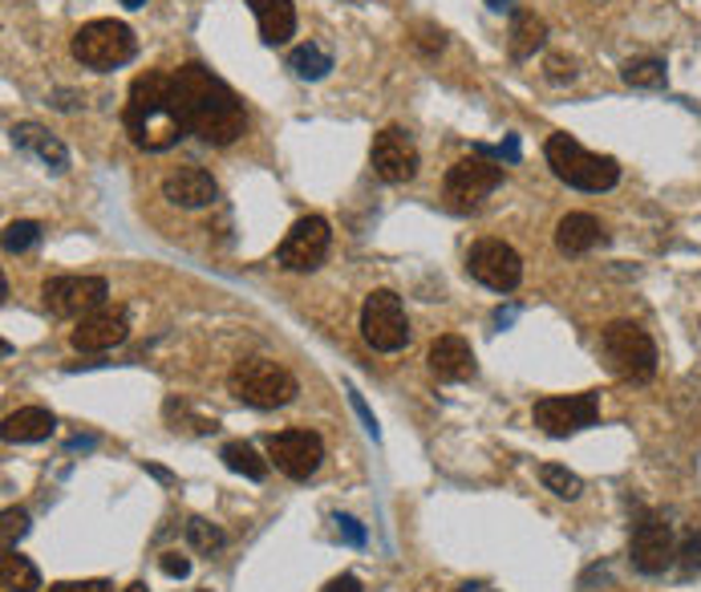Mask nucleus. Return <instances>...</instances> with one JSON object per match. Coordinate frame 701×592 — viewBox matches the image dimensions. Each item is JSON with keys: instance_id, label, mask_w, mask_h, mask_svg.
<instances>
[{"instance_id": "obj_1", "label": "nucleus", "mask_w": 701, "mask_h": 592, "mask_svg": "<svg viewBox=\"0 0 701 592\" xmlns=\"http://www.w3.org/2000/svg\"><path fill=\"white\" fill-rule=\"evenodd\" d=\"M174 110L183 118V131L195 134L207 146H231L247 126L244 101L235 98V89L215 77L207 65L186 61L171 73Z\"/></svg>"}, {"instance_id": "obj_2", "label": "nucleus", "mask_w": 701, "mask_h": 592, "mask_svg": "<svg viewBox=\"0 0 701 592\" xmlns=\"http://www.w3.org/2000/svg\"><path fill=\"white\" fill-rule=\"evenodd\" d=\"M122 126H126L130 143L138 150H171L183 138V118L174 110L171 94V73L146 70L134 77V86L126 94V110H122Z\"/></svg>"}, {"instance_id": "obj_3", "label": "nucleus", "mask_w": 701, "mask_h": 592, "mask_svg": "<svg viewBox=\"0 0 701 592\" xmlns=\"http://www.w3.org/2000/svg\"><path fill=\"white\" fill-rule=\"evenodd\" d=\"M544 155L559 183H568V188L576 191H596V195H601V191H613L616 183H620V162L608 159V155L584 150L572 134H552Z\"/></svg>"}, {"instance_id": "obj_4", "label": "nucleus", "mask_w": 701, "mask_h": 592, "mask_svg": "<svg viewBox=\"0 0 701 592\" xmlns=\"http://www.w3.org/2000/svg\"><path fill=\"white\" fill-rule=\"evenodd\" d=\"M601 353L608 370L625 382H649L657 374V346L637 321H613L601 329Z\"/></svg>"}, {"instance_id": "obj_5", "label": "nucleus", "mask_w": 701, "mask_h": 592, "mask_svg": "<svg viewBox=\"0 0 701 592\" xmlns=\"http://www.w3.org/2000/svg\"><path fill=\"white\" fill-rule=\"evenodd\" d=\"M228 390L244 406H252V410H276V406L292 402L301 394V386H297V377L288 374L285 365L268 362V358H247V362L231 370Z\"/></svg>"}, {"instance_id": "obj_6", "label": "nucleus", "mask_w": 701, "mask_h": 592, "mask_svg": "<svg viewBox=\"0 0 701 592\" xmlns=\"http://www.w3.org/2000/svg\"><path fill=\"white\" fill-rule=\"evenodd\" d=\"M70 49L86 70H118L138 53V41H134V29L122 21H89L73 33Z\"/></svg>"}, {"instance_id": "obj_7", "label": "nucleus", "mask_w": 701, "mask_h": 592, "mask_svg": "<svg viewBox=\"0 0 701 592\" xmlns=\"http://www.w3.org/2000/svg\"><path fill=\"white\" fill-rule=\"evenodd\" d=\"M361 337L377 353H398L410 341V321L401 309V297L389 289H373L361 304Z\"/></svg>"}, {"instance_id": "obj_8", "label": "nucleus", "mask_w": 701, "mask_h": 592, "mask_svg": "<svg viewBox=\"0 0 701 592\" xmlns=\"http://www.w3.org/2000/svg\"><path fill=\"white\" fill-rule=\"evenodd\" d=\"M677 535H673V523L657 511H641L637 523H632V535H629V560L637 572L644 577H661L665 568H673L677 560Z\"/></svg>"}, {"instance_id": "obj_9", "label": "nucleus", "mask_w": 701, "mask_h": 592, "mask_svg": "<svg viewBox=\"0 0 701 592\" xmlns=\"http://www.w3.org/2000/svg\"><path fill=\"white\" fill-rule=\"evenodd\" d=\"M503 183V167L487 162L483 155H471V159H458L450 171H446V200L455 212H479L483 200H487L491 191Z\"/></svg>"}, {"instance_id": "obj_10", "label": "nucleus", "mask_w": 701, "mask_h": 592, "mask_svg": "<svg viewBox=\"0 0 701 592\" xmlns=\"http://www.w3.org/2000/svg\"><path fill=\"white\" fill-rule=\"evenodd\" d=\"M106 297L110 285L101 276H53L41 289V301L53 317H86L106 304Z\"/></svg>"}, {"instance_id": "obj_11", "label": "nucleus", "mask_w": 701, "mask_h": 592, "mask_svg": "<svg viewBox=\"0 0 701 592\" xmlns=\"http://www.w3.org/2000/svg\"><path fill=\"white\" fill-rule=\"evenodd\" d=\"M329 244H333L329 219L304 216V219H297L292 231L285 235V244H280V252H276V261H280V268H288V273H313V268L325 264Z\"/></svg>"}, {"instance_id": "obj_12", "label": "nucleus", "mask_w": 701, "mask_h": 592, "mask_svg": "<svg viewBox=\"0 0 701 592\" xmlns=\"http://www.w3.org/2000/svg\"><path fill=\"white\" fill-rule=\"evenodd\" d=\"M467 273L479 285H487L491 292H516L523 280V261H519L516 247L503 244V240H479L467 256Z\"/></svg>"}, {"instance_id": "obj_13", "label": "nucleus", "mask_w": 701, "mask_h": 592, "mask_svg": "<svg viewBox=\"0 0 701 592\" xmlns=\"http://www.w3.org/2000/svg\"><path fill=\"white\" fill-rule=\"evenodd\" d=\"M596 419H601V394H568V398L535 402V426L552 438L588 431V426H596Z\"/></svg>"}, {"instance_id": "obj_14", "label": "nucleus", "mask_w": 701, "mask_h": 592, "mask_svg": "<svg viewBox=\"0 0 701 592\" xmlns=\"http://www.w3.org/2000/svg\"><path fill=\"white\" fill-rule=\"evenodd\" d=\"M268 459L276 462V471H285L288 479H304L316 475V467L325 459V443L321 434L313 431H280V434H268Z\"/></svg>"}, {"instance_id": "obj_15", "label": "nucleus", "mask_w": 701, "mask_h": 592, "mask_svg": "<svg viewBox=\"0 0 701 592\" xmlns=\"http://www.w3.org/2000/svg\"><path fill=\"white\" fill-rule=\"evenodd\" d=\"M370 162L377 179L386 183H410L418 174V146L414 138L401 131V126H386V131L373 138Z\"/></svg>"}, {"instance_id": "obj_16", "label": "nucleus", "mask_w": 701, "mask_h": 592, "mask_svg": "<svg viewBox=\"0 0 701 592\" xmlns=\"http://www.w3.org/2000/svg\"><path fill=\"white\" fill-rule=\"evenodd\" d=\"M130 333V321L122 309H110V304H101L86 317H77V329L70 333V341L77 353H106V349H114L126 341Z\"/></svg>"}, {"instance_id": "obj_17", "label": "nucleus", "mask_w": 701, "mask_h": 592, "mask_svg": "<svg viewBox=\"0 0 701 592\" xmlns=\"http://www.w3.org/2000/svg\"><path fill=\"white\" fill-rule=\"evenodd\" d=\"M162 195H167L174 207L195 212V207H211V203L219 200V183H215L203 167H179V171H171L162 179Z\"/></svg>"}, {"instance_id": "obj_18", "label": "nucleus", "mask_w": 701, "mask_h": 592, "mask_svg": "<svg viewBox=\"0 0 701 592\" xmlns=\"http://www.w3.org/2000/svg\"><path fill=\"white\" fill-rule=\"evenodd\" d=\"M426 365L438 382H467V377H474V353L458 333H446V337H438L430 346Z\"/></svg>"}, {"instance_id": "obj_19", "label": "nucleus", "mask_w": 701, "mask_h": 592, "mask_svg": "<svg viewBox=\"0 0 701 592\" xmlns=\"http://www.w3.org/2000/svg\"><path fill=\"white\" fill-rule=\"evenodd\" d=\"M608 244V231L601 228V219L588 212H572L556 223V247L564 256H584L592 247Z\"/></svg>"}, {"instance_id": "obj_20", "label": "nucleus", "mask_w": 701, "mask_h": 592, "mask_svg": "<svg viewBox=\"0 0 701 592\" xmlns=\"http://www.w3.org/2000/svg\"><path fill=\"white\" fill-rule=\"evenodd\" d=\"M13 143L21 146V150H29V155H37L49 171L61 174L65 167H70V150L61 146V138H53V134L45 131V126H37V122H16Z\"/></svg>"}, {"instance_id": "obj_21", "label": "nucleus", "mask_w": 701, "mask_h": 592, "mask_svg": "<svg viewBox=\"0 0 701 592\" xmlns=\"http://www.w3.org/2000/svg\"><path fill=\"white\" fill-rule=\"evenodd\" d=\"M247 9L259 21V37L264 45H285L297 33V9L292 0H247Z\"/></svg>"}, {"instance_id": "obj_22", "label": "nucleus", "mask_w": 701, "mask_h": 592, "mask_svg": "<svg viewBox=\"0 0 701 592\" xmlns=\"http://www.w3.org/2000/svg\"><path fill=\"white\" fill-rule=\"evenodd\" d=\"M53 426H58V419L45 406H25V410L4 419L0 434H4V443H41V438L53 434Z\"/></svg>"}, {"instance_id": "obj_23", "label": "nucleus", "mask_w": 701, "mask_h": 592, "mask_svg": "<svg viewBox=\"0 0 701 592\" xmlns=\"http://www.w3.org/2000/svg\"><path fill=\"white\" fill-rule=\"evenodd\" d=\"M544 41H547L544 21L531 13V9H516V13H511V33H507V49H511V58L516 61L531 58Z\"/></svg>"}, {"instance_id": "obj_24", "label": "nucleus", "mask_w": 701, "mask_h": 592, "mask_svg": "<svg viewBox=\"0 0 701 592\" xmlns=\"http://www.w3.org/2000/svg\"><path fill=\"white\" fill-rule=\"evenodd\" d=\"M0 584H4V592H37L41 589V572H37V564L29 556L4 548V556H0Z\"/></svg>"}, {"instance_id": "obj_25", "label": "nucleus", "mask_w": 701, "mask_h": 592, "mask_svg": "<svg viewBox=\"0 0 701 592\" xmlns=\"http://www.w3.org/2000/svg\"><path fill=\"white\" fill-rule=\"evenodd\" d=\"M288 70L297 73L301 82H321V77H329L333 70V53L325 45H297L292 53H288Z\"/></svg>"}, {"instance_id": "obj_26", "label": "nucleus", "mask_w": 701, "mask_h": 592, "mask_svg": "<svg viewBox=\"0 0 701 592\" xmlns=\"http://www.w3.org/2000/svg\"><path fill=\"white\" fill-rule=\"evenodd\" d=\"M219 459H223V467H228V471L252 479V483L268 479V459H259L252 443H228V447L219 450Z\"/></svg>"}, {"instance_id": "obj_27", "label": "nucleus", "mask_w": 701, "mask_h": 592, "mask_svg": "<svg viewBox=\"0 0 701 592\" xmlns=\"http://www.w3.org/2000/svg\"><path fill=\"white\" fill-rule=\"evenodd\" d=\"M620 77H625V86L632 89H661L669 82V65L661 58H632L629 65L620 70Z\"/></svg>"}, {"instance_id": "obj_28", "label": "nucleus", "mask_w": 701, "mask_h": 592, "mask_svg": "<svg viewBox=\"0 0 701 592\" xmlns=\"http://www.w3.org/2000/svg\"><path fill=\"white\" fill-rule=\"evenodd\" d=\"M540 483H544L547 492L559 495V499H576V495L584 492V479L568 471V467H559V462H544L540 467Z\"/></svg>"}, {"instance_id": "obj_29", "label": "nucleus", "mask_w": 701, "mask_h": 592, "mask_svg": "<svg viewBox=\"0 0 701 592\" xmlns=\"http://www.w3.org/2000/svg\"><path fill=\"white\" fill-rule=\"evenodd\" d=\"M186 544H191L195 552H203V556H211V552H219L223 544H228V535L219 532L215 523L191 516V520H186Z\"/></svg>"}, {"instance_id": "obj_30", "label": "nucleus", "mask_w": 701, "mask_h": 592, "mask_svg": "<svg viewBox=\"0 0 701 592\" xmlns=\"http://www.w3.org/2000/svg\"><path fill=\"white\" fill-rule=\"evenodd\" d=\"M41 240V223L37 219H13L4 228V252H29Z\"/></svg>"}, {"instance_id": "obj_31", "label": "nucleus", "mask_w": 701, "mask_h": 592, "mask_svg": "<svg viewBox=\"0 0 701 592\" xmlns=\"http://www.w3.org/2000/svg\"><path fill=\"white\" fill-rule=\"evenodd\" d=\"M25 532H29V511H21V507H9V511L0 516V535H4V548H13V544Z\"/></svg>"}, {"instance_id": "obj_32", "label": "nucleus", "mask_w": 701, "mask_h": 592, "mask_svg": "<svg viewBox=\"0 0 701 592\" xmlns=\"http://www.w3.org/2000/svg\"><path fill=\"white\" fill-rule=\"evenodd\" d=\"M677 556H681V577H693V572H701V532H686V540H681Z\"/></svg>"}, {"instance_id": "obj_33", "label": "nucleus", "mask_w": 701, "mask_h": 592, "mask_svg": "<svg viewBox=\"0 0 701 592\" xmlns=\"http://www.w3.org/2000/svg\"><path fill=\"white\" fill-rule=\"evenodd\" d=\"M333 523H337V535H341L349 548H365V540H370V535H365L361 520H353V516H337Z\"/></svg>"}, {"instance_id": "obj_34", "label": "nucleus", "mask_w": 701, "mask_h": 592, "mask_svg": "<svg viewBox=\"0 0 701 592\" xmlns=\"http://www.w3.org/2000/svg\"><path fill=\"white\" fill-rule=\"evenodd\" d=\"M49 592H114L110 580H61V584H49Z\"/></svg>"}, {"instance_id": "obj_35", "label": "nucleus", "mask_w": 701, "mask_h": 592, "mask_svg": "<svg viewBox=\"0 0 701 592\" xmlns=\"http://www.w3.org/2000/svg\"><path fill=\"white\" fill-rule=\"evenodd\" d=\"M349 402H353V410H358V419L365 422V431H370L373 438H382V431H377V419H373V410L365 406V398L358 394V386H349Z\"/></svg>"}, {"instance_id": "obj_36", "label": "nucleus", "mask_w": 701, "mask_h": 592, "mask_svg": "<svg viewBox=\"0 0 701 592\" xmlns=\"http://www.w3.org/2000/svg\"><path fill=\"white\" fill-rule=\"evenodd\" d=\"M158 568H162L167 577L183 580L186 572H191V560H186V556H179V552H162V556H158Z\"/></svg>"}, {"instance_id": "obj_37", "label": "nucleus", "mask_w": 701, "mask_h": 592, "mask_svg": "<svg viewBox=\"0 0 701 592\" xmlns=\"http://www.w3.org/2000/svg\"><path fill=\"white\" fill-rule=\"evenodd\" d=\"M443 45H446L443 29H434V25H418V49H422V53H438Z\"/></svg>"}, {"instance_id": "obj_38", "label": "nucleus", "mask_w": 701, "mask_h": 592, "mask_svg": "<svg viewBox=\"0 0 701 592\" xmlns=\"http://www.w3.org/2000/svg\"><path fill=\"white\" fill-rule=\"evenodd\" d=\"M547 77H552V82H572V77H576L572 61H564V58H552V61H547Z\"/></svg>"}, {"instance_id": "obj_39", "label": "nucleus", "mask_w": 701, "mask_h": 592, "mask_svg": "<svg viewBox=\"0 0 701 592\" xmlns=\"http://www.w3.org/2000/svg\"><path fill=\"white\" fill-rule=\"evenodd\" d=\"M325 592H361V580L353 577V572H345V577L329 580V589H325Z\"/></svg>"}, {"instance_id": "obj_40", "label": "nucleus", "mask_w": 701, "mask_h": 592, "mask_svg": "<svg viewBox=\"0 0 701 592\" xmlns=\"http://www.w3.org/2000/svg\"><path fill=\"white\" fill-rule=\"evenodd\" d=\"M516 317H519V309H499V313H495V325H511Z\"/></svg>"}, {"instance_id": "obj_41", "label": "nucleus", "mask_w": 701, "mask_h": 592, "mask_svg": "<svg viewBox=\"0 0 701 592\" xmlns=\"http://www.w3.org/2000/svg\"><path fill=\"white\" fill-rule=\"evenodd\" d=\"M146 471H150L155 479H162V483H171V471H162V467H146Z\"/></svg>"}, {"instance_id": "obj_42", "label": "nucleus", "mask_w": 701, "mask_h": 592, "mask_svg": "<svg viewBox=\"0 0 701 592\" xmlns=\"http://www.w3.org/2000/svg\"><path fill=\"white\" fill-rule=\"evenodd\" d=\"M487 9H495V13H503V9H511V0H487Z\"/></svg>"}, {"instance_id": "obj_43", "label": "nucleus", "mask_w": 701, "mask_h": 592, "mask_svg": "<svg viewBox=\"0 0 701 592\" xmlns=\"http://www.w3.org/2000/svg\"><path fill=\"white\" fill-rule=\"evenodd\" d=\"M122 592H150V589H146L143 580H134V584H126V589H122Z\"/></svg>"}, {"instance_id": "obj_44", "label": "nucleus", "mask_w": 701, "mask_h": 592, "mask_svg": "<svg viewBox=\"0 0 701 592\" xmlns=\"http://www.w3.org/2000/svg\"><path fill=\"white\" fill-rule=\"evenodd\" d=\"M122 4H126V9H143L146 0H122Z\"/></svg>"}, {"instance_id": "obj_45", "label": "nucleus", "mask_w": 701, "mask_h": 592, "mask_svg": "<svg viewBox=\"0 0 701 592\" xmlns=\"http://www.w3.org/2000/svg\"><path fill=\"white\" fill-rule=\"evenodd\" d=\"M474 589H479V584H462V589H458V592H474Z\"/></svg>"}, {"instance_id": "obj_46", "label": "nucleus", "mask_w": 701, "mask_h": 592, "mask_svg": "<svg viewBox=\"0 0 701 592\" xmlns=\"http://www.w3.org/2000/svg\"><path fill=\"white\" fill-rule=\"evenodd\" d=\"M200 592H211V589H200Z\"/></svg>"}]
</instances>
